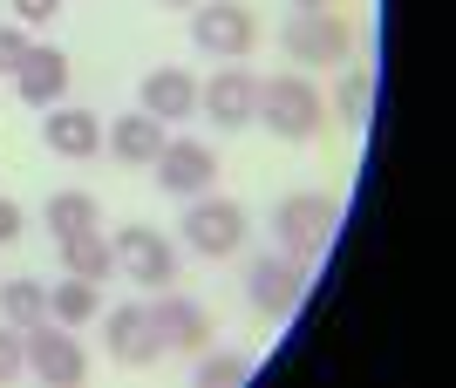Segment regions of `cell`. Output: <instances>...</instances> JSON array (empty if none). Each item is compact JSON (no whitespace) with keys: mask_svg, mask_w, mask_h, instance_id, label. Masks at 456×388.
<instances>
[{"mask_svg":"<svg viewBox=\"0 0 456 388\" xmlns=\"http://www.w3.org/2000/svg\"><path fill=\"white\" fill-rule=\"evenodd\" d=\"M48 320H61V327H89L95 320V279H61V287H48Z\"/></svg>","mask_w":456,"mask_h":388,"instance_id":"cell-19","label":"cell"},{"mask_svg":"<svg viewBox=\"0 0 456 388\" xmlns=\"http://www.w3.org/2000/svg\"><path fill=\"white\" fill-rule=\"evenodd\" d=\"M61 272H76V279H110V272H116V246L102 238V225L61 238Z\"/></svg>","mask_w":456,"mask_h":388,"instance_id":"cell-17","label":"cell"},{"mask_svg":"<svg viewBox=\"0 0 456 388\" xmlns=\"http://www.w3.org/2000/svg\"><path fill=\"white\" fill-rule=\"evenodd\" d=\"M110 246H116V272L136 279V287H157V293H164L177 279V246L164 232H151V225H123Z\"/></svg>","mask_w":456,"mask_h":388,"instance_id":"cell-8","label":"cell"},{"mask_svg":"<svg viewBox=\"0 0 456 388\" xmlns=\"http://www.w3.org/2000/svg\"><path fill=\"white\" fill-rule=\"evenodd\" d=\"M0 320H7V327L48 320V287H41V279H7V287H0Z\"/></svg>","mask_w":456,"mask_h":388,"instance_id":"cell-20","label":"cell"},{"mask_svg":"<svg viewBox=\"0 0 456 388\" xmlns=\"http://www.w3.org/2000/svg\"><path fill=\"white\" fill-rule=\"evenodd\" d=\"M184 246L205 259H232L239 246H246V205H232V198L218 191H198L184 212Z\"/></svg>","mask_w":456,"mask_h":388,"instance_id":"cell-4","label":"cell"},{"mask_svg":"<svg viewBox=\"0 0 456 388\" xmlns=\"http://www.w3.org/2000/svg\"><path fill=\"white\" fill-rule=\"evenodd\" d=\"M41 143H48V150L55 157H95L102 150V117H95V109H69V102H55V109H48V117H41Z\"/></svg>","mask_w":456,"mask_h":388,"instance_id":"cell-13","label":"cell"},{"mask_svg":"<svg viewBox=\"0 0 456 388\" xmlns=\"http://www.w3.org/2000/svg\"><path fill=\"white\" fill-rule=\"evenodd\" d=\"M157 7H198V0H157Z\"/></svg>","mask_w":456,"mask_h":388,"instance_id":"cell-28","label":"cell"},{"mask_svg":"<svg viewBox=\"0 0 456 388\" xmlns=\"http://www.w3.org/2000/svg\"><path fill=\"white\" fill-rule=\"evenodd\" d=\"M246 300L266 313V320H286V313L306 300V266H300V259H286V253L246 259Z\"/></svg>","mask_w":456,"mask_h":388,"instance_id":"cell-7","label":"cell"},{"mask_svg":"<svg viewBox=\"0 0 456 388\" xmlns=\"http://www.w3.org/2000/svg\"><path fill=\"white\" fill-rule=\"evenodd\" d=\"M41 218H48V232H55V238H76V232H95V225H102V212H95L89 191H55Z\"/></svg>","mask_w":456,"mask_h":388,"instance_id":"cell-18","label":"cell"},{"mask_svg":"<svg viewBox=\"0 0 456 388\" xmlns=\"http://www.w3.org/2000/svg\"><path fill=\"white\" fill-rule=\"evenodd\" d=\"M252 375V354L239 348H198V388H239Z\"/></svg>","mask_w":456,"mask_h":388,"instance_id":"cell-21","label":"cell"},{"mask_svg":"<svg viewBox=\"0 0 456 388\" xmlns=\"http://www.w3.org/2000/svg\"><path fill=\"white\" fill-rule=\"evenodd\" d=\"M191 41L211 61H246L259 48V20H252L246 0H198L191 7Z\"/></svg>","mask_w":456,"mask_h":388,"instance_id":"cell-3","label":"cell"},{"mask_svg":"<svg viewBox=\"0 0 456 388\" xmlns=\"http://www.w3.org/2000/svg\"><path fill=\"white\" fill-rule=\"evenodd\" d=\"M14 89L28 109H55L69 96V55L61 48H28V61L14 69Z\"/></svg>","mask_w":456,"mask_h":388,"instance_id":"cell-14","label":"cell"},{"mask_svg":"<svg viewBox=\"0 0 456 388\" xmlns=\"http://www.w3.org/2000/svg\"><path fill=\"white\" fill-rule=\"evenodd\" d=\"M7 7H14L20 28H48V20L61 14V0H7Z\"/></svg>","mask_w":456,"mask_h":388,"instance_id":"cell-25","label":"cell"},{"mask_svg":"<svg viewBox=\"0 0 456 388\" xmlns=\"http://www.w3.org/2000/svg\"><path fill=\"white\" fill-rule=\"evenodd\" d=\"M151 320H157V334H164V348H177V354L211 348V313L198 307V300H184V293H171V287H164V300L151 307Z\"/></svg>","mask_w":456,"mask_h":388,"instance_id":"cell-12","label":"cell"},{"mask_svg":"<svg viewBox=\"0 0 456 388\" xmlns=\"http://www.w3.org/2000/svg\"><path fill=\"white\" fill-rule=\"evenodd\" d=\"M280 41H286V55L306 61V69H347V55H354V28H347L341 14H327V7L293 14Z\"/></svg>","mask_w":456,"mask_h":388,"instance_id":"cell-5","label":"cell"},{"mask_svg":"<svg viewBox=\"0 0 456 388\" xmlns=\"http://www.w3.org/2000/svg\"><path fill=\"white\" fill-rule=\"evenodd\" d=\"M252 123H266V130L286 136V143H306V136H321L327 102H321V89H314L306 76H273V82H259Z\"/></svg>","mask_w":456,"mask_h":388,"instance_id":"cell-1","label":"cell"},{"mask_svg":"<svg viewBox=\"0 0 456 388\" xmlns=\"http://www.w3.org/2000/svg\"><path fill=\"white\" fill-rule=\"evenodd\" d=\"M28 48H35V41H28V28H20V20H7V28H0V76H14L20 61H28Z\"/></svg>","mask_w":456,"mask_h":388,"instance_id":"cell-23","label":"cell"},{"mask_svg":"<svg viewBox=\"0 0 456 388\" xmlns=\"http://www.w3.org/2000/svg\"><path fill=\"white\" fill-rule=\"evenodd\" d=\"M102 348H110L116 368H151L157 354H164V334H157L151 307H143V300L110 307V320H102Z\"/></svg>","mask_w":456,"mask_h":388,"instance_id":"cell-9","label":"cell"},{"mask_svg":"<svg viewBox=\"0 0 456 388\" xmlns=\"http://www.w3.org/2000/svg\"><path fill=\"white\" fill-rule=\"evenodd\" d=\"M334 225H341V205L321 191H293L273 205V232H280V253L286 259H321L327 246H334Z\"/></svg>","mask_w":456,"mask_h":388,"instance_id":"cell-2","label":"cell"},{"mask_svg":"<svg viewBox=\"0 0 456 388\" xmlns=\"http://www.w3.org/2000/svg\"><path fill=\"white\" fill-rule=\"evenodd\" d=\"M20 368H28V354H20V327L0 320V382H14Z\"/></svg>","mask_w":456,"mask_h":388,"instance_id":"cell-24","label":"cell"},{"mask_svg":"<svg viewBox=\"0 0 456 388\" xmlns=\"http://www.w3.org/2000/svg\"><path fill=\"white\" fill-rule=\"evenodd\" d=\"M14 238H20V205L0 198V246H14Z\"/></svg>","mask_w":456,"mask_h":388,"instance_id":"cell-26","label":"cell"},{"mask_svg":"<svg viewBox=\"0 0 456 388\" xmlns=\"http://www.w3.org/2000/svg\"><path fill=\"white\" fill-rule=\"evenodd\" d=\"M136 96H143V109H151L157 123H184V117H198V76H184V69H151Z\"/></svg>","mask_w":456,"mask_h":388,"instance_id":"cell-16","label":"cell"},{"mask_svg":"<svg viewBox=\"0 0 456 388\" xmlns=\"http://www.w3.org/2000/svg\"><path fill=\"white\" fill-rule=\"evenodd\" d=\"M20 354H28V368H35L41 382H55V388H76L82 375H89V348H82L61 320H55V327H48V320L20 327Z\"/></svg>","mask_w":456,"mask_h":388,"instance_id":"cell-6","label":"cell"},{"mask_svg":"<svg viewBox=\"0 0 456 388\" xmlns=\"http://www.w3.org/2000/svg\"><path fill=\"white\" fill-rule=\"evenodd\" d=\"M198 109H205L218 130H246L252 123V109H259V76L252 69H218L211 82H198Z\"/></svg>","mask_w":456,"mask_h":388,"instance_id":"cell-11","label":"cell"},{"mask_svg":"<svg viewBox=\"0 0 456 388\" xmlns=\"http://www.w3.org/2000/svg\"><path fill=\"white\" fill-rule=\"evenodd\" d=\"M293 7H300V14H314V7H334V0H293Z\"/></svg>","mask_w":456,"mask_h":388,"instance_id":"cell-27","label":"cell"},{"mask_svg":"<svg viewBox=\"0 0 456 388\" xmlns=\"http://www.w3.org/2000/svg\"><path fill=\"white\" fill-rule=\"evenodd\" d=\"M157 191L171 198H198L211 191V177H218V157H211V143H198V136H171L164 150H157Z\"/></svg>","mask_w":456,"mask_h":388,"instance_id":"cell-10","label":"cell"},{"mask_svg":"<svg viewBox=\"0 0 456 388\" xmlns=\"http://www.w3.org/2000/svg\"><path fill=\"white\" fill-rule=\"evenodd\" d=\"M368 109H375V69H347L341 89H334V109H327V117H341V123H368Z\"/></svg>","mask_w":456,"mask_h":388,"instance_id":"cell-22","label":"cell"},{"mask_svg":"<svg viewBox=\"0 0 456 388\" xmlns=\"http://www.w3.org/2000/svg\"><path fill=\"white\" fill-rule=\"evenodd\" d=\"M164 143H171V123H157L151 109H136V117H116V123H110V157H123V164H136V171H151Z\"/></svg>","mask_w":456,"mask_h":388,"instance_id":"cell-15","label":"cell"}]
</instances>
